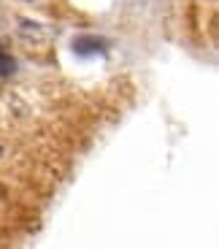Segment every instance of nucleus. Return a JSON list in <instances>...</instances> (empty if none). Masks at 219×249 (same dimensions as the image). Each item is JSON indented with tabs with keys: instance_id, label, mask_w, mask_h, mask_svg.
I'll list each match as a JSON object with an SVG mask.
<instances>
[{
	"instance_id": "f257e3e1",
	"label": "nucleus",
	"mask_w": 219,
	"mask_h": 249,
	"mask_svg": "<svg viewBox=\"0 0 219 249\" xmlns=\"http://www.w3.org/2000/svg\"><path fill=\"white\" fill-rule=\"evenodd\" d=\"M73 52L79 57H95V54H103L106 52V44L98 41L95 36H79L73 41Z\"/></svg>"
},
{
	"instance_id": "f03ea898",
	"label": "nucleus",
	"mask_w": 219,
	"mask_h": 249,
	"mask_svg": "<svg viewBox=\"0 0 219 249\" xmlns=\"http://www.w3.org/2000/svg\"><path fill=\"white\" fill-rule=\"evenodd\" d=\"M11 71H14V62H11V57H6L3 52H0V79H3V76H8Z\"/></svg>"
},
{
	"instance_id": "7ed1b4c3",
	"label": "nucleus",
	"mask_w": 219,
	"mask_h": 249,
	"mask_svg": "<svg viewBox=\"0 0 219 249\" xmlns=\"http://www.w3.org/2000/svg\"><path fill=\"white\" fill-rule=\"evenodd\" d=\"M0 155H3V146H0Z\"/></svg>"
}]
</instances>
